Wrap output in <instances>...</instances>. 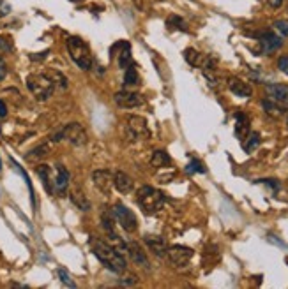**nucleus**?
I'll return each instance as SVG.
<instances>
[{
    "label": "nucleus",
    "instance_id": "1",
    "mask_svg": "<svg viewBox=\"0 0 288 289\" xmlns=\"http://www.w3.org/2000/svg\"><path fill=\"white\" fill-rule=\"evenodd\" d=\"M90 247H92L94 256L98 257L103 263L105 268H108L113 273H124L126 272V259H124L122 252H119L117 249L108 242H103L99 238L90 240Z\"/></svg>",
    "mask_w": 288,
    "mask_h": 289
},
{
    "label": "nucleus",
    "instance_id": "2",
    "mask_svg": "<svg viewBox=\"0 0 288 289\" xmlns=\"http://www.w3.org/2000/svg\"><path fill=\"white\" fill-rule=\"evenodd\" d=\"M136 203L140 205V208L147 215H156L165 206V196L157 189L150 187V185H144L136 193Z\"/></svg>",
    "mask_w": 288,
    "mask_h": 289
},
{
    "label": "nucleus",
    "instance_id": "3",
    "mask_svg": "<svg viewBox=\"0 0 288 289\" xmlns=\"http://www.w3.org/2000/svg\"><path fill=\"white\" fill-rule=\"evenodd\" d=\"M27 88L37 101H48L55 92V83L46 72H37V74H30L27 78Z\"/></svg>",
    "mask_w": 288,
    "mask_h": 289
},
{
    "label": "nucleus",
    "instance_id": "4",
    "mask_svg": "<svg viewBox=\"0 0 288 289\" xmlns=\"http://www.w3.org/2000/svg\"><path fill=\"white\" fill-rule=\"evenodd\" d=\"M68 51H69V55H71L72 62L76 64L80 69H83V71L92 69L94 60H92V55H90V48L81 37H76V35L69 37L68 39Z\"/></svg>",
    "mask_w": 288,
    "mask_h": 289
},
{
    "label": "nucleus",
    "instance_id": "5",
    "mask_svg": "<svg viewBox=\"0 0 288 289\" xmlns=\"http://www.w3.org/2000/svg\"><path fill=\"white\" fill-rule=\"evenodd\" d=\"M126 132L133 141L150 136V129H148L147 120L144 117H140V115H129L126 118Z\"/></svg>",
    "mask_w": 288,
    "mask_h": 289
},
{
    "label": "nucleus",
    "instance_id": "6",
    "mask_svg": "<svg viewBox=\"0 0 288 289\" xmlns=\"http://www.w3.org/2000/svg\"><path fill=\"white\" fill-rule=\"evenodd\" d=\"M113 215H115V219H117V222L122 226L124 231H127V233H135V231L138 229V219H136V215L133 214V210L127 208L126 205L117 203L113 208Z\"/></svg>",
    "mask_w": 288,
    "mask_h": 289
},
{
    "label": "nucleus",
    "instance_id": "7",
    "mask_svg": "<svg viewBox=\"0 0 288 289\" xmlns=\"http://www.w3.org/2000/svg\"><path fill=\"white\" fill-rule=\"evenodd\" d=\"M258 42H260V51L263 55H272L283 46V39L280 35H276L271 30H263L258 34Z\"/></svg>",
    "mask_w": 288,
    "mask_h": 289
},
{
    "label": "nucleus",
    "instance_id": "8",
    "mask_svg": "<svg viewBox=\"0 0 288 289\" xmlns=\"http://www.w3.org/2000/svg\"><path fill=\"white\" fill-rule=\"evenodd\" d=\"M64 139H68L74 147H83L87 143V130L78 122H71L64 127Z\"/></svg>",
    "mask_w": 288,
    "mask_h": 289
},
{
    "label": "nucleus",
    "instance_id": "9",
    "mask_svg": "<svg viewBox=\"0 0 288 289\" xmlns=\"http://www.w3.org/2000/svg\"><path fill=\"white\" fill-rule=\"evenodd\" d=\"M166 256L175 266H186L191 261V257H193V251L186 245H172L166 251Z\"/></svg>",
    "mask_w": 288,
    "mask_h": 289
},
{
    "label": "nucleus",
    "instance_id": "10",
    "mask_svg": "<svg viewBox=\"0 0 288 289\" xmlns=\"http://www.w3.org/2000/svg\"><path fill=\"white\" fill-rule=\"evenodd\" d=\"M113 101L120 108H138L144 104V97L136 92H129V90H120L113 96Z\"/></svg>",
    "mask_w": 288,
    "mask_h": 289
},
{
    "label": "nucleus",
    "instance_id": "11",
    "mask_svg": "<svg viewBox=\"0 0 288 289\" xmlns=\"http://www.w3.org/2000/svg\"><path fill=\"white\" fill-rule=\"evenodd\" d=\"M69 187V171L62 164H55V178H53V194L66 196Z\"/></svg>",
    "mask_w": 288,
    "mask_h": 289
},
{
    "label": "nucleus",
    "instance_id": "12",
    "mask_svg": "<svg viewBox=\"0 0 288 289\" xmlns=\"http://www.w3.org/2000/svg\"><path fill=\"white\" fill-rule=\"evenodd\" d=\"M92 182L103 194L108 196L111 193V187H113V173L108 171V169H98V171L92 173Z\"/></svg>",
    "mask_w": 288,
    "mask_h": 289
},
{
    "label": "nucleus",
    "instance_id": "13",
    "mask_svg": "<svg viewBox=\"0 0 288 289\" xmlns=\"http://www.w3.org/2000/svg\"><path fill=\"white\" fill-rule=\"evenodd\" d=\"M265 92L267 97L272 101L280 102V104H288V85H280V83H272L265 87Z\"/></svg>",
    "mask_w": 288,
    "mask_h": 289
},
{
    "label": "nucleus",
    "instance_id": "14",
    "mask_svg": "<svg viewBox=\"0 0 288 289\" xmlns=\"http://www.w3.org/2000/svg\"><path fill=\"white\" fill-rule=\"evenodd\" d=\"M145 245L148 247V251L152 252V254H156L157 257H163V256H166V251H168V245H166L165 238L163 236H157V235H147L144 238Z\"/></svg>",
    "mask_w": 288,
    "mask_h": 289
},
{
    "label": "nucleus",
    "instance_id": "15",
    "mask_svg": "<svg viewBox=\"0 0 288 289\" xmlns=\"http://www.w3.org/2000/svg\"><path fill=\"white\" fill-rule=\"evenodd\" d=\"M113 185L120 194H129L135 189V180L124 171H117L113 175Z\"/></svg>",
    "mask_w": 288,
    "mask_h": 289
},
{
    "label": "nucleus",
    "instance_id": "16",
    "mask_svg": "<svg viewBox=\"0 0 288 289\" xmlns=\"http://www.w3.org/2000/svg\"><path fill=\"white\" fill-rule=\"evenodd\" d=\"M127 252H129V256H131L133 263L140 264V266H144V268H148L147 254H145V251L138 245V243H135V242L127 243Z\"/></svg>",
    "mask_w": 288,
    "mask_h": 289
},
{
    "label": "nucleus",
    "instance_id": "17",
    "mask_svg": "<svg viewBox=\"0 0 288 289\" xmlns=\"http://www.w3.org/2000/svg\"><path fill=\"white\" fill-rule=\"evenodd\" d=\"M228 88H230V92L239 97H250L251 94H253V88H251L246 81L239 80V78H230Z\"/></svg>",
    "mask_w": 288,
    "mask_h": 289
},
{
    "label": "nucleus",
    "instance_id": "18",
    "mask_svg": "<svg viewBox=\"0 0 288 289\" xmlns=\"http://www.w3.org/2000/svg\"><path fill=\"white\" fill-rule=\"evenodd\" d=\"M250 132L251 130H250V118H248V115L235 113V136L242 141Z\"/></svg>",
    "mask_w": 288,
    "mask_h": 289
},
{
    "label": "nucleus",
    "instance_id": "19",
    "mask_svg": "<svg viewBox=\"0 0 288 289\" xmlns=\"http://www.w3.org/2000/svg\"><path fill=\"white\" fill-rule=\"evenodd\" d=\"M69 199H71V203L76 208H80L81 212H87V210H90V201L89 197L85 196L83 191H80V189H74V191H71V194H69Z\"/></svg>",
    "mask_w": 288,
    "mask_h": 289
},
{
    "label": "nucleus",
    "instance_id": "20",
    "mask_svg": "<svg viewBox=\"0 0 288 289\" xmlns=\"http://www.w3.org/2000/svg\"><path fill=\"white\" fill-rule=\"evenodd\" d=\"M36 173H37L39 178H41L42 185H44V189H46V193L53 194V182H51V168L50 166H46V164H39L37 168H36Z\"/></svg>",
    "mask_w": 288,
    "mask_h": 289
},
{
    "label": "nucleus",
    "instance_id": "21",
    "mask_svg": "<svg viewBox=\"0 0 288 289\" xmlns=\"http://www.w3.org/2000/svg\"><path fill=\"white\" fill-rule=\"evenodd\" d=\"M283 106L285 104H280V102H276V101H272V99H263L262 101V108H263V111L269 115V117H272V118H280L281 115H283Z\"/></svg>",
    "mask_w": 288,
    "mask_h": 289
},
{
    "label": "nucleus",
    "instance_id": "22",
    "mask_svg": "<svg viewBox=\"0 0 288 289\" xmlns=\"http://www.w3.org/2000/svg\"><path fill=\"white\" fill-rule=\"evenodd\" d=\"M140 85V76L136 72V65L131 64L129 67L124 69V87H138Z\"/></svg>",
    "mask_w": 288,
    "mask_h": 289
},
{
    "label": "nucleus",
    "instance_id": "23",
    "mask_svg": "<svg viewBox=\"0 0 288 289\" xmlns=\"http://www.w3.org/2000/svg\"><path fill=\"white\" fill-rule=\"evenodd\" d=\"M150 164L154 168H166V166L172 164V157L165 150H156L150 157Z\"/></svg>",
    "mask_w": 288,
    "mask_h": 289
},
{
    "label": "nucleus",
    "instance_id": "24",
    "mask_svg": "<svg viewBox=\"0 0 288 289\" xmlns=\"http://www.w3.org/2000/svg\"><path fill=\"white\" fill-rule=\"evenodd\" d=\"M184 59H186L187 64H191V65H196V67H204V62H205V57L202 53H198L196 50H193V48H187L186 51H184Z\"/></svg>",
    "mask_w": 288,
    "mask_h": 289
},
{
    "label": "nucleus",
    "instance_id": "25",
    "mask_svg": "<svg viewBox=\"0 0 288 289\" xmlns=\"http://www.w3.org/2000/svg\"><path fill=\"white\" fill-rule=\"evenodd\" d=\"M260 141H262V139H260L258 132H250L246 138L242 139V147H244V150L250 154V152H253L254 148L260 147Z\"/></svg>",
    "mask_w": 288,
    "mask_h": 289
},
{
    "label": "nucleus",
    "instance_id": "26",
    "mask_svg": "<svg viewBox=\"0 0 288 289\" xmlns=\"http://www.w3.org/2000/svg\"><path fill=\"white\" fill-rule=\"evenodd\" d=\"M131 64H133L131 46H129V42H126V44H124V50L119 53V67L120 69H126V67H129Z\"/></svg>",
    "mask_w": 288,
    "mask_h": 289
},
{
    "label": "nucleus",
    "instance_id": "27",
    "mask_svg": "<svg viewBox=\"0 0 288 289\" xmlns=\"http://www.w3.org/2000/svg\"><path fill=\"white\" fill-rule=\"evenodd\" d=\"M166 27H168L170 30H182V32H186L187 27H186V21L182 20L180 16H170L168 20H166Z\"/></svg>",
    "mask_w": 288,
    "mask_h": 289
},
{
    "label": "nucleus",
    "instance_id": "28",
    "mask_svg": "<svg viewBox=\"0 0 288 289\" xmlns=\"http://www.w3.org/2000/svg\"><path fill=\"white\" fill-rule=\"evenodd\" d=\"M48 154V145H39L37 148H34V150H30V154L25 155L27 161H39L42 159V157H46Z\"/></svg>",
    "mask_w": 288,
    "mask_h": 289
},
{
    "label": "nucleus",
    "instance_id": "29",
    "mask_svg": "<svg viewBox=\"0 0 288 289\" xmlns=\"http://www.w3.org/2000/svg\"><path fill=\"white\" fill-rule=\"evenodd\" d=\"M46 74L50 76L51 80H53V83H55V87L59 85L60 88H68V80H66V76L64 74H60L59 71H46Z\"/></svg>",
    "mask_w": 288,
    "mask_h": 289
},
{
    "label": "nucleus",
    "instance_id": "30",
    "mask_svg": "<svg viewBox=\"0 0 288 289\" xmlns=\"http://www.w3.org/2000/svg\"><path fill=\"white\" fill-rule=\"evenodd\" d=\"M57 275L60 277V282H62V284H66L68 288H76V282L72 281L71 275H69V272L66 268H59V270H57Z\"/></svg>",
    "mask_w": 288,
    "mask_h": 289
},
{
    "label": "nucleus",
    "instance_id": "31",
    "mask_svg": "<svg viewBox=\"0 0 288 289\" xmlns=\"http://www.w3.org/2000/svg\"><path fill=\"white\" fill-rule=\"evenodd\" d=\"M186 171L189 173V175H193V173H205V168L198 159H191L189 164L186 166Z\"/></svg>",
    "mask_w": 288,
    "mask_h": 289
},
{
    "label": "nucleus",
    "instance_id": "32",
    "mask_svg": "<svg viewBox=\"0 0 288 289\" xmlns=\"http://www.w3.org/2000/svg\"><path fill=\"white\" fill-rule=\"evenodd\" d=\"M13 50V39L4 35V37H0V53H5V51H11Z\"/></svg>",
    "mask_w": 288,
    "mask_h": 289
},
{
    "label": "nucleus",
    "instance_id": "33",
    "mask_svg": "<svg viewBox=\"0 0 288 289\" xmlns=\"http://www.w3.org/2000/svg\"><path fill=\"white\" fill-rule=\"evenodd\" d=\"M274 29L283 35H288V20H278L274 23Z\"/></svg>",
    "mask_w": 288,
    "mask_h": 289
},
{
    "label": "nucleus",
    "instance_id": "34",
    "mask_svg": "<svg viewBox=\"0 0 288 289\" xmlns=\"http://www.w3.org/2000/svg\"><path fill=\"white\" fill-rule=\"evenodd\" d=\"M278 69H280L283 74L288 76V57H281V59L278 60Z\"/></svg>",
    "mask_w": 288,
    "mask_h": 289
},
{
    "label": "nucleus",
    "instance_id": "35",
    "mask_svg": "<svg viewBox=\"0 0 288 289\" xmlns=\"http://www.w3.org/2000/svg\"><path fill=\"white\" fill-rule=\"evenodd\" d=\"M5 74H7V65H5L4 59H2V57H0V81L4 80V78H5Z\"/></svg>",
    "mask_w": 288,
    "mask_h": 289
},
{
    "label": "nucleus",
    "instance_id": "36",
    "mask_svg": "<svg viewBox=\"0 0 288 289\" xmlns=\"http://www.w3.org/2000/svg\"><path fill=\"white\" fill-rule=\"evenodd\" d=\"M263 184H267V185H271L274 191H280V182H276V180H272V178H267V180H262Z\"/></svg>",
    "mask_w": 288,
    "mask_h": 289
},
{
    "label": "nucleus",
    "instance_id": "37",
    "mask_svg": "<svg viewBox=\"0 0 288 289\" xmlns=\"http://www.w3.org/2000/svg\"><path fill=\"white\" fill-rule=\"evenodd\" d=\"M0 117H7V106L2 99H0Z\"/></svg>",
    "mask_w": 288,
    "mask_h": 289
},
{
    "label": "nucleus",
    "instance_id": "38",
    "mask_svg": "<svg viewBox=\"0 0 288 289\" xmlns=\"http://www.w3.org/2000/svg\"><path fill=\"white\" fill-rule=\"evenodd\" d=\"M269 4H271L272 7H280V5L283 4V0H269Z\"/></svg>",
    "mask_w": 288,
    "mask_h": 289
},
{
    "label": "nucleus",
    "instance_id": "39",
    "mask_svg": "<svg viewBox=\"0 0 288 289\" xmlns=\"http://www.w3.org/2000/svg\"><path fill=\"white\" fill-rule=\"evenodd\" d=\"M287 129H288V113H287Z\"/></svg>",
    "mask_w": 288,
    "mask_h": 289
},
{
    "label": "nucleus",
    "instance_id": "40",
    "mask_svg": "<svg viewBox=\"0 0 288 289\" xmlns=\"http://www.w3.org/2000/svg\"><path fill=\"white\" fill-rule=\"evenodd\" d=\"M71 2H80V0H71Z\"/></svg>",
    "mask_w": 288,
    "mask_h": 289
},
{
    "label": "nucleus",
    "instance_id": "41",
    "mask_svg": "<svg viewBox=\"0 0 288 289\" xmlns=\"http://www.w3.org/2000/svg\"><path fill=\"white\" fill-rule=\"evenodd\" d=\"M287 9H288V4H287Z\"/></svg>",
    "mask_w": 288,
    "mask_h": 289
}]
</instances>
